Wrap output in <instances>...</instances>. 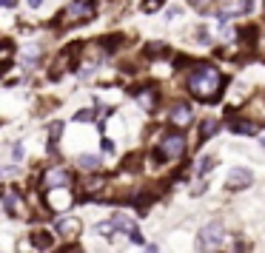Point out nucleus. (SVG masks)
Returning a JSON list of instances; mask_svg holds the SVG:
<instances>
[{
    "mask_svg": "<svg viewBox=\"0 0 265 253\" xmlns=\"http://www.w3.org/2000/svg\"><path fill=\"white\" fill-rule=\"evenodd\" d=\"M3 208H6V213H9V216H15V208H18V196H15L12 191L3 196Z\"/></svg>",
    "mask_w": 265,
    "mask_h": 253,
    "instance_id": "f8f14e48",
    "label": "nucleus"
},
{
    "mask_svg": "<svg viewBox=\"0 0 265 253\" xmlns=\"http://www.w3.org/2000/svg\"><path fill=\"white\" fill-rule=\"evenodd\" d=\"M214 162H217L214 157H203L200 159V165H197V174H208V171L214 168Z\"/></svg>",
    "mask_w": 265,
    "mask_h": 253,
    "instance_id": "4468645a",
    "label": "nucleus"
},
{
    "mask_svg": "<svg viewBox=\"0 0 265 253\" xmlns=\"http://www.w3.org/2000/svg\"><path fill=\"white\" fill-rule=\"evenodd\" d=\"M222 239H225V227H222V222H208V225L200 230V236H197V250L211 253Z\"/></svg>",
    "mask_w": 265,
    "mask_h": 253,
    "instance_id": "20e7f679",
    "label": "nucleus"
},
{
    "mask_svg": "<svg viewBox=\"0 0 265 253\" xmlns=\"http://www.w3.org/2000/svg\"><path fill=\"white\" fill-rule=\"evenodd\" d=\"M217 131H220V122H217V120H205L203 128H200V137H203V140H208V137H214Z\"/></svg>",
    "mask_w": 265,
    "mask_h": 253,
    "instance_id": "9d476101",
    "label": "nucleus"
},
{
    "mask_svg": "<svg viewBox=\"0 0 265 253\" xmlns=\"http://www.w3.org/2000/svg\"><path fill=\"white\" fill-rule=\"evenodd\" d=\"M35 242H37V247H49V244H52V236L49 233H37Z\"/></svg>",
    "mask_w": 265,
    "mask_h": 253,
    "instance_id": "a211bd4d",
    "label": "nucleus"
},
{
    "mask_svg": "<svg viewBox=\"0 0 265 253\" xmlns=\"http://www.w3.org/2000/svg\"><path fill=\"white\" fill-rule=\"evenodd\" d=\"M83 120H94V111H77L74 114V122H83Z\"/></svg>",
    "mask_w": 265,
    "mask_h": 253,
    "instance_id": "aec40b11",
    "label": "nucleus"
},
{
    "mask_svg": "<svg viewBox=\"0 0 265 253\" xmlns=\"http://www.w3.org/2000/svg\"><path fill=\"white\" fill-rule=\"evenodd\" d=\"M137 100H140V105L143 108H146V111H154V91H140V94H137Z\"/></svg>",
    "mask_w": 265,
    "mask_h": 253,
    "instance_id": "9b49d317",
    "label": "nucleus"
},
{
    "mask_svg": "<svg viewBox=\"0 0 265 253\" xmlns=\"http://www.w3.org/2000/svg\"><path fill=\"white\" fill-rule=\"evenodd\" d=\"M160 6H163V0H143V6H140V9H143V12H149V15H151V12H157Z\"/></svg>",
    "mask_w": 265,
    "mask_h": 253,
    "instance_id": "2eb2a0df",
    "label": "nucleus"
},
{
    "mask_svg": "<svg viewBox=\"0 0 265 253\" xmlns=\"http://www.w3.org/2000/svg\"><path fill=\"white\" fill-rule=\"evenodd\" d=\"M0 3H3V6H6V9H9V6H15V0H0Z\"/></svg>",
    "mask_w": 265,
    "mask_h": 253,
    "instance_id": "5701e85b",
    "label": "nucleus"
},
{
    "mask_svg": "<svg viewBox=\"0 0 265 253\" xmlns=\"http://www.w3.org/2000/svg\"><path fill=\"white\" fill-rule=\"evenodd\" d=\"M60 131H63V122H52V128H49V137H52V142L60 137Z\"/></svg>",
    "mask_w": 265,
    "mask_h": 253,
    "instance_id": "f3484780",
    "label": "nucleus"
},
{
    "mask_svg": "<svg viewBox=\"0 0 265 253\" xmlns=\"http://www.w3.org/2000/svg\"><path fill=\"white\" fill-rule=\"evenodd\" d=\"M171 122H174V125H183V128H186L188 122H191V108H188V105H174V108H171Z\"/></svg>",
    "mask_w": 265,
    "mask_h": 253,
    "instance_id": "6e6552de",
    "label": "nucleus"
},
{
    "mask_svg": "<svg viewBox=\"0 0 265 253\" xmlns=\"http://www.w3.org/2000/svg\"><path fill=\"white\" fill-rule=\"evenodd\" d=\"M77 165H83L86 171H94V168L100 165V159H97V157H88V154H83V157L77 159Z\"/></svg>",
    "mask_w": 265,
    "mask_h": 253,
    "instance_id": "ddd939ff",
    "label": "nucleus"
},
{
    "mask_svg": "<svg viewBox=\"0 0 265 253\" xmlns=\"http://www.w3.org/2000/svg\"><path fill=\"white\" fill-rule=\"evenodd\" d=\"M57 230L66 233V236H74L80 230V222L77 219H60V222H57Z\"/></svg>",
    "mask_w": 265,
    "mask_h": 253,
    "instance_id": "1a4fd4ad",
    "label": "nucleus"
},
{
    "mask_svg": "<svg viewBox=\"0 0 265 253\" xmlns=\"http://www.w3.org/2000/svg\"><path fill=\"white\" fill-rule=\"evenodd\" d=\"M183 154H186V137H183V134H177V131L166 134V137L160 140L157 151H154V157H157L160 162H166V159H177V157H183Z\"/></svg>",
    "mask_w": 265,
    "mask_h": 253,
    "instance_id": "7ed1b4c3",
    "label": "nucleus"
},
{
    "mask_svg": "<svg viewBox=\"0 0 265 253\" xmlns=\"http://www.w3.org/2000/svg\"><path fill=\"white\" fill-rule=\"evenodd\" d=\"M222 74L214 66H194V69L188 71V80H186V86L188 91L197 97V100H203V103H217V97H220L222 91Z\"/></svg>",
    "mask_w": 265,
    "mask_h": 253,
    "instance_id": "f257e3e1",
    "label": "nucleus"
},
{
    "mask_svg": "<svg viewBox=\"0 0 265 253\" xmlns=\"http://www.w3.org/2000/svg\"><path fill=\"white\" fill-rule=\"evenodd\" d=\"M228 128L234 134H248V137H254L259 128H256V122H251V120H239V117H231L228 120Z\"/></svg>",
    "mask_w": 265,
    "mask_h": 253,
    "instance_id": "0eeeda50",
    "label": "nucleus"
},
{
    "mask_svg": "<svg viewBox=\"0 0 265 253\" xmlns=\"http://www.w3.org/2000/svg\"><path fill=\"white\" fill-rule=\"evenodd\" d=\"M188 3H191V6H194L197 12H205V9H208V6L214 3V0H188Z\"/></svg>",
    "mask_w": 265,
    "mask_h": 253,
    "instance_id": "dca6fc26",
    "label": "nucleus"
},
{
    "mask_svg": "<svg viewBox=\"0 0 265 253\" xmlns=\"http://www.w3.org/2000/svg\"><path fill=\"white\" fill-rule=\"evenodd\" d=\"M40 3H43V0H29V6H40Z\"/></svg>",
    "mask_w": 265,
    "mask_h": 253,
    "instance_id": "b1692460",
    "label": "nucleus"
},
{
    "mask_svg": "<svg viewBox=\"0 0 265 253\" xmlns=\"http://www.w3.org/2000/svg\"><path fill=\"white\" fill-rule=\"evenodd\" d=\"M251 185V171L248 168H234L228 176H225V188L228 191H242Z\"/></svg>",
    "mask_w": 265,
    "mask_h": 253,
    "instance_id": "39448f33",
    "label": "nucleus"
},
{
    "mask_svg": "<svg viewBox=\"0 0 265 253\" xmlns=\"http://www.w3.org/2000/svg\"><path fill=\"white\" fill-rule=\"evenodd\" d=\"M37 52H40L37 46H29L26 52H23V54H26V63H35V60H37Z\"/></svg>",
    "mask_w": 265,
    "mask_h": 253,
    "instance_id": "6ab92c4d",
    "label": "nucleus"
},
{
    "mask_svg": "<svg viewBox=\"0 0 265 253\" xmlns=\"http://www.w3.org/2000/svg\"><path fill=\"white\" fill-rule=\"evenodd\" d=\"M57 185H66V188L71 185V174H69V171H63V168H52V171L46 174V188H52V191H54Z\"/></svg>",
    "mask_w": 265,
    "mask_h": 253,
    "instance_id": "423d86ee",
    "label": "nucleus"
},
{
    "mask_svg": "<svg viewBox=\"0 0 265 253\" xmlns=\"http://www.w3.org/2000/svg\"><path fill=\"white\" fill-rule=\"evenodd\" d=\"M91 18H94V0H74L63 9L60 18L54 20V26H80Z\"/></svg>",
    "mask_w": 265,
    "mask_h": 253,
    "instance_id": "f03ea898",
    "label": "nucleus"
},
{
    "mask_svg": "<svg viewBox=\"0 0 265 253\" xmlns=\"http://www.w3.org/2000/svg\"><path fill=\"white\" fill-rule=\"evenodd\" d=\"M103 151H106V154H111V151H114V142H111V140H103Z\"/></svg>",
    "mask_w": 265,
    "mask_h": 253,
    "instance_id": "412c9836",
    "label": "nucleus"
},
{
    "mask_svg": "<svg viewBox=\"0 0 265 253\" xmlns=\"http://www.w3.org/2000/svg\"><path fill=\"white\" fill-rule=\"evenodd\" d=\"M248 6H251V0H239V9L237 12H248Z\"/></svg>",
    "mask_w": 265,
    "mask_h": 253,
    "instance_id": "4be33fe9",
    "label": "nucleus"
}]
</instances>
